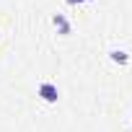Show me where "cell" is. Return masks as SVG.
Instances as JSON below:
<instances>
[{
	"label": "cell",
	"mask_w": 132,
	"mask_h": 132,
	"mask_svg": "<svg viewBox=\"0 0 132 132\" xmlns=\"http://www.w3.org/2000/svg\"><path fill=\"white\" fill-rule=\"evenodd\" d=\"M39 96H42L47 104H54V101L60 98V91H57L54 83H42V86H39Z\"/></svg>",
	"instance_id": "1"
},
{
	"label": "cell",
	"mask_w": 132,
	"mask_h": 132,
	"mask_svg": "<svg viewBox=\"0 0 132 132\" xmlns=\"http://www.w3.org/2000/svg\"><path fill=\"white\" fill-rule=\"evenodd\" d=\"M68 3H70V5H78V3H83V0H68Z\"/></svg>",
	"instance_id": "4"
},
{
	"label": "cell",
	"mask_w": 132,
	"mask_h": 132,
	"mask_svg": "<svg viewBox=\"0 0 132 132\" xmlns=\"http://www.w3.org/2000/svg\"><path fill=\"white\" fill-rule=\"evenodd\" d=\"M54 26H57V29H60L62 34H70V23L65 21L62 16H54Z\"/></svg>",
	"instance_id": "2"
},
{
	"label": "cell",
	"mask_w": 132,
	"mask_h": 132,
	"mask_svg": "<svg viewBox=\"0 0 132 132\" xmlns=\"http://www.w3.org/2000/svg\"><path fill=\"white\" fill-rule=\"evenodd\" d=\"M111 60H114V62H119V65H124V62H127V52L114 49V52H111Z\"/></svg>",
	"instance_id": "3"
}]
</instances>
